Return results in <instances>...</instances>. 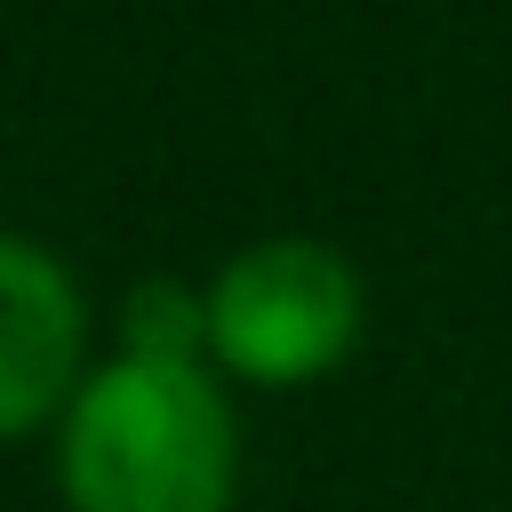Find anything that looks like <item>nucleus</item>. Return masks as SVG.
<instances>
[{
  "mask_svg": "<svg viewBox=\"0 0 512 512\" xmlns=\"http://www.w3.org/2000/svg\"><path fill=\"white\" fill-rule=\"evenodd\" d=\"M80 336L88 312L72 272L48 248L0 232V440L32 432L80 392Z\"/></svg>",
  "mask_w": 512,
  "mask_h": 512,
  "instance_id": "3",
  "label": "nucleus"
},
{
  "mask_svg": "<svg viewBox=\"0 0 512 512\" xmlns=\"http://www.w3.org/2000/svg\"><path fill=\"white\" fill-rule=\"evenodd\" d=\"M120 360H168L208 368V304L184 280H144L120 304Z\"/></svg>",
  "mask_w": 512,
  "mask_h": 512,
  "instance_id": "4",
  "label": "nucleus"
},
{
  "mask_svg": "<svg viewBox=\"0 0 512 512\" xmlns=\"http://www.w3.org/2000/svg\"><path fill=\"white\" fill-rule=\"evenodd\" d=\"M200 304H208V360L256 392H296L344 368L368 312L352 256L312 232L248 240L240 256H224Z\"/></svg>",
  "mask_w": 512,
  "mask_h": 512,
  "instance_id": "2",
  "label": "nucleus"
},
{
  "mask_svg": "<svg viewBox=\"0 0 512 512\" xmlns=\"http://www.w3.org/2000/svg\"><path fill=\"white\" fill-rule=\"evenodd\" d=\"M56 480L72 512H232L240 424L208 368L104 360L64 400Z\"/></svg>",
  "mask_w": 512,
  "mask_h": 512,
  "instance_id": "1",
  "label": "nucleus"
}]
</instances>
